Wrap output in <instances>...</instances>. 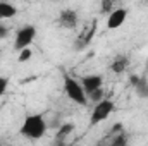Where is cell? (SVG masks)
Returning <instances> with one entry per match:
<instances>
[{
    "instance_id": "6da1fadb",
    "label": "cell",
    "mask_w": 148,
    "mask_h": 146,
    "mask_svg": "<svg viewBox=\"0 0 148 146\" xmlns=\"http://www.w3.org/2000/svg\"><path fill=\"white\" fill-rule=\"evenodd\" d=\"M19 132H21V136H24L26 139H31V141L41 139L45 136V132H47L45 117L41 113H29V115H26Z\"/></svg>"
},
{
    "instance_id": "7a4b0ae2",
    "label": "cell",
    "mask_w": 148,
    "mask_h": 146,
    "mask_svg": "<svg viewBox=\"0 0 148 146\" xmlns=\"http://www.w3.org/2000/svg\"><path fill=\"white\" fill-rule=\"evenodd\" d=\"M64 91H66L67 98L73 100L74 103H77L81 107H84L88 103V96H86L81 83L77 79H74L73 76H69V74H64Z\"/></svg>"
},
{
    "instance_id": "3957f363",
    "label": "cell",
    "mask_w": 148,
    "mask_h": 146,
    "mask_svg": "<svg viewBox=\"0 0 148 146\" xmlns=\"http://www.w3.org/2000/svg\"><path fill=\"white\" fill-rule=\"evenodd\" d=\"M114 108H115V105H114V102L109 100V98H105V100H102L100 103H97L95 108L91 110L90 126H98V124H102L103 120H107V119L110 117V113L114 112Z\"/></svg>"
},
{
    "instance_id": "277c9868",
    "label": "cell",
    "mask_w": 148,
    "mask_h": 146,
    "mask_svg": "<svg viewBox=\"0 0 148 146\" xmlns=\"http://www.w3.org/2000/svg\"><path fill=\"white\" fill-rule=\"evenodd\" d=\"M36 36V28L35 26H23L14 40V50L21 52L24 48H29V45L33 43V40Z\"/></svg>"
},
{
    "instance_id": "5b68a950",
    "label": "cell",
    "mask_w": 148,
    "mask_h": 146,
    "mask_svg": "<svg viewBox=\"0 0 148 146\" xmlns=\"http://www.w3.org/2000/svg\"><path fill=\"white\" fill-rule=\"evenodd\" d=\"M81 86H83V89H84V93H86V96L90 95V93H93V91H97V89H100V88H103V77L102 76H98V74H93V76H84V77H81Z\"/></svg>"
},
{
    "instance_id": "8992f818",
    "label": "cell",
    "mask_w": 148,
    "mask_h": 146,
    "mask_svg": "<svg viewBox=\"0 0 148 146\" xmlns=\"http://www.w3.org/2000/svg\"><path fill=\"white\" fill-rule=\"evenodd\" d=\"M126 17H127V10L126 9H114L110 14H109V17H107V28L109 29H117V28H121L122 24H124V21H126Z\"/></svg>"
},
{
    "instance_id": "52a82bcc",
    "label": "cell",
    "mask_w": 148,
    "mask_h": 146,
    "mask_svg": "<svg viewBox=\"0 0 148 146\" xmlns=\"http://www.w3.org/2000/svg\"><path fill=\"white\" fill-rule=\"evenodd\" d=\"M59 24L62 28H66V29L76 28V24H77V14H76V10H71V9L62 10L60 12V17H59Z\"/></svg>"
},
{
    "instance_id": "ba28073f",
    "label": "cell",
    "mask_w": 148,
    "mask_h": 146,
    "mask_svg": "<svg viewBox=\"0 0 148 146\" xmlns=\"http://www.w3.org/2000/svg\"><path fill=\"white\" fill-rule=\"evenodd\" d=\"M127 65H129V59L126 55H119V57L114 59V62L110 64V69H112V72L121 74L127 69Z\"/></svg>"
},
{
    "instance_id": "9c48e42d",
    "label": "cell",
    "mask_w": 148,
    "mask_h": 146,
    "mask_svg": "<svg viewBox=\"0 0 148 146\" xmlns=\"http://www.w3.org/2000/svg\"><path fill=\"white\" fill-rule=\"evenodd\" d=\"M17 14V9L9 3V2H0V21L2 19H10Z\"/></svg>"
},
{
    "instance_id": "30bf717a",
    "label": "cell",
    "mask_w": 148,
    "mask_h": 146,
    "mask_svg": "<svg viewBox=\"0 0 148 146\" xmlns=\"http://www.w3.org/2000/svg\"><path fill=\"white\" fill-rule=\"evenodd\" d=\"M74 131V124H62L60 126V129L57 131V134H55V141H66V138L67 136H71V132Z\"/></svg>"
},
{
    "instance_id": "8fae6325",
    "label": "cell",
    "mask_w": 148,
    "mask_h": 146,
    "mask_svg": "<svg viewBox=\"0 0 148 146\" xmlns=\"http://www.w3.org/2000/svg\"><path fill=\"white\" fill-rule=\"evenodd\" d=\"M109 138H110L109 146H129L126 132H121V134H115V136H109Z\"/></svg>"
},
{
    "instance_id": "7c38bea8",
    "label": "cell",
    "mask_w": 148,
    "mask_h": 146,
    "mask_svg": "<svg viewBox=\"0 0 148 146\" xmlns=\"http://www.w3.org/2000/svg\"><path fill=\"white\" fill-rule=\"evenodd\" d=\"M88 100H90V102H95V105L100 103L102 100H105V91H103V88H100V89L90 93V95H88Z\"/></svg>"
},
{
    "instance_id": "4fadbf2b",
    "label": "cell",
    "mask_w": 148,
    "mask_h": 146,
    "mask_svg": "<svg viewBox=\"0 0 148 146\" xmlns=\"http://www.w3.org/2000/svg\"><path fill=\"white\" fill-rule=\"evenodd\" d=\"M136 93H138L141 98H148V83L145 79H141L140 84L136 86Z\"/></svg>"
},
{
    "instance_id": "5bb4252c",
    "label": "cell",
    "mask_w": 148,
    "mask_h": 146,
    "mask_svg": "<svg viewBox=\"0 0 148 146\" xmlns=\"http://www.w3.org/2000/svg\"><path fill=\"white\" fill-rule=\"evenodd\" d=\"M31 57H33V50H31V48H24V50H21V52H19V55H17V60L23 64V62H28Z\"/></svg>"
},
{
    "instance_id": "9a60e30c",
    "label": "cell",
    "mask_w": 148,
    "mask_h": 146,
    "mask_svg": "<svg viewBox=\"0 0 148 146\" xmlns=\"http://www.w3.org/2000/svg\"><path fill=\"white\" fill-rule=\"evenodd\" d=\"M114 9H115V7H114V3H112L110 0H103V2H102V7H100V12H102V14H110Z\"/></svg>"
},
{
    "instance_id": "2e32d148",
    "label": "cell",
    "mask_w": 148,
    "mask_h": 146,
    "mask_svg": "<svg viewBox=\"0 0 148 146\" xmlns=\"http://www.w3.org/2000/svg\"><path fill=\"white\" fill-rule=\"evenodd\" d=\"M121 132H124V126H122V122H117V124L112 126L109 136H115V134H121Z\"/></svg>"
},
{
    "instance_id": "e0dca14e",
    "label": "cell",
    "mask_w": 148,
    "mask_h": 146,
    "mask_svg": "<svg viewBox=\"0 0 148 146\" xmlns=\"http://www.w3.org/2000/svg\"><path fill=\"white\" fill-rule=\"evenodd\" d=\"M7 86H9V79H7V77H0V96L5 93Z\"/></svg>"
},
{
    "instance_id": "ac0fdd59",
    "label": "cell",
    "mask_w": 148,
    "mask_h": 146,
    "mask_svg": "<svg viewBox=\"0 0 148 146\" xmlns=\"http://www.w3.org/2000/svg\"><path fill=\"white\" fill-rule=\"evenodd\" d=\"M7 35H9V28L0 24V40H3V38L7 36Z\"/></svg>"
},
{
    "instance_id": "d6986e66",
    "label": "cell",
    "mask_w": 148,
    "mask_h": 146,
    "mask_svg": "<svg viewBox=\"0 0 148 146\" xmlns=\"http://www.w3.org/2000/svg\"><path fill=\"white\" fill-rule=\"evenodd\" d=\"M129 81H131V86H134V88H136V86L140 84L141 77H138V76H131V79H129Z\"/></svg>"
},
{
    "instance_id": "ffe728a7",
    "label": "cell",
    "mask_w": 148,
    "mask_h": 146,
    "mask_svg": "<svg viewBox=\"0 0 148 146\" xmlns=\"http://www.w3.org/2000/svg\"><path fill=\"white\" fill-rule=\"evenodd\" d=\"M53 146H66L64 141H53Z\"/></svg>"
},
{
    "instance_id": "44dd1931",
    "label": "cell",
    "mask_w": 148,
    "mask_h": 146,
    "mask_svg": "<svg viewBox=\"0 0 148 146\" xmlns=\"http://www.w3.org/2000/svg\"><path fill=\"white\" fill-rule=\"evenodd\" d=\"M66 146H76V145H66Z\"/></svg>"
}]
</instances>
